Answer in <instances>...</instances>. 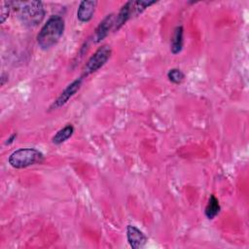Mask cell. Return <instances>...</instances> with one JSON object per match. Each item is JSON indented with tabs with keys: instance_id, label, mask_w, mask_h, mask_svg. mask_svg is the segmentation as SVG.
<instances>
[{
	"instance_id": "cell-1",
	"label": "cell",
	"mask_w": 249,
	"mask_h": 249,
	"mask_svg": "<svg viewBox=\"0 0 249 249\" xmlns=\"http://www.w3.org/2000/svg\"><path fill=\"white\" fill-rule=\"evenodd\" d=\"M11 4L21 22L28 27L38 25L44 18L45 10L41 1H11Z\"/></svg>"
},
{
	"instance_id": "cell-2",
	"label": "cell",
	"mask_w": 249,
	"mask_h": 249,
	"mask_svg": "<svg viewBox=\"0 0 249 249\" xmlns=\"http://www.w3.org/2000/svg\"><path fill=\"white\" fill-rule=\"evenodd\" d=\"M64 26V19L60 16H52L37 35L39 47L43 50H47L55 45L63 34Z\"/></svg>"
},
{
	"instance_id": "cell-3",
	"label": "cell",
	"mask_w": 249,
	"mask_h": 249,
	"mask_svg": "<svg viewBox=\"0 0 249 249\" xmlns=\"http://www.w3.org/2000/svg\"><path fill=\"white\" fill-rule=\"evenodd\" d=\"M44 159L45 157L43 153L35 148H20L13 152L8 160L12 167L20 169L36 163H41Z\"/></svg>"
},
{
	"instance_id": "cell-4",
	"label": "cell",
	"mask_w": 249,
	"mask_h": 249,
	"mask_svg": "<svg viewBox=\"0 0 249 249\" xmlns=\"http://www.w3.org/2000/svg\"><path fill=\"white\" fill-rule=\"evenodd\" d=\"M111 53H112V50L107 45H104L98 48L96 52L89 58L88 62L84 66L81 77L84 79L85 77H88L89 75L100 69L108 61V59L111 56Z\"/></svg>"
},
{
	"instance_id": "cell-5",
	"label": "cell",
	"mask_w": 249,
	"mask_h": 249,
	"mask_svg": "<svg viewBox=\"0 0 249 249\" xmlns=\"http://www.w3.org/2000/svg\"><path fill=\"white\" fill-rule=\"evenodd\" d=\"M82 82H83V78L80 77V78L74 80L71 84H69L62 90V92L58 95V97L53 101V103L51 105L50 110H55V109L60 108L63 105H65L68 102V100L80 89V88L82 86Z\"/></svg>"
},
{
	"instance_id": "cell-6",
	"label": "cell",
	"mask_w": 249,
	"mask_h": 249,
	"mask_svg": "<svg viewBox=\"0 0 249 249\" xmlns=\"http://www.w3.org/2000/svg\"><path fill=\"white\" fill-rule=\"evenodd\" d=\"M126 238L131 248L140 249L145 246L148 241V237L138 228L132 225L126 227Z\"/></svg>"
},
{
	"instance_id": "cell-7",
	"label": "cell",
	"mask_w": 249,
	"mask_h": 249,
	"mask_svg": "<svg viewBox=\"0 0 249 249\" xmlns=\"http://www.w3.org/2000/svg\"><path fill=\"white\" fill-rule=\"evenodd\" d=\"M115 20H116V16L114 14L108 15L96 27L94 34H93V41L95 43L101 42L111 30L114 29L115 26Z\"/></svg>"
},
{
	"instance_id": "cell-8",
	"label": "cell",
	"mask_w": 249,
	"mask_h": 249,
	"mask_svg": "<svg viewBox=\"0 0 249 249\" xmlns=\"http://www.w3.org/2000/svg\"><path fill=\"white\" fill-rule=\"evenodd\" d=\"M97 2L96 1H82L79 5L77 10V18L81 22H88L89 21L94 14L95 7Z\"/></svg>"
},
{
	"instance_id": "cell-9",
	"label": "cell",
	"mask_w": 249,
	"mask_h": 249,
	"mask_svg": "<svg viewBox=\"0 0 249 249\" xmlns=\"http://www.w3.org/2000/svg\"><path fill=\"white\" fill-rule=\"evenodd\" d=\"M134 16V11H133V1H128L126 2L122 9L120 10L119 14L116 16V20H115V26L113 31L119 30L130 18Z\"/></svg>"
},
{
	"instance_id": "cell-10",
	"label": "cell",
	"mask_w": 249,
	"mask_h": 249,
	"mask_svg": "<svg viewBox=\"0 0 249 249\" xmlns=\"http://www.w3.org/2000/svg\"><path fill=\"white\" fill-rule=\"evenodd\" d=\"M183 35H184V28L182 25H178L173 33L170 45V51L173 54L179 53L183 49Z\"/></svg>"
},
{
	"instance_id": "cell-11",
	"label": "cell",
	"mask_w": 249,
	"mask_h": 249,
	"mask_svg": "<svg viewBox=\"0 0 249 249\" xmlns=\"http://www.w3.org/2000/svg\"><path fill=\"white\" fill-rule=\"evenodd\" d=\"M220 210H221V206H220L219 200L217 199V197L214 195H212L209 197L207 205H206L205 210H204L206 218L209 219V220L214 219L219 214Z\"/></svg>"
},
{
	"instance_id": "cell-12",
	"label": "cell",
	"mask_w": 249,
	"mask_h": 249,
	"mask_svg": "<svg viewBox=\"0 0 249 249\" xmlns=\"http://www.w3.org/2000/svg\"><path fill=\"white\" fill-rule=\"evenodd\" d=\"M73 133H74V126L72 124H67L55 133V135L52 139V142L54 145H59L65 142L67 139H69L73 135Z\"/></svg>"
},
{
	"instance_id": "cell-13",
	"label": "cell",
	"mask_w": 249,
	"mask_h": 249,
	"mask_svg": "<svg viewBox=\"0 0 249 249\" xmlns=\"http://www.w3.org/2000/svg\"><path fill=\"white\" fill-rule=\"evenodd\" d=\"M167 78L171 83H173L175 85H178V84H181L184 81L185 74L178 68H172L168 71Z\"/></svg>"
},
{
	"instance_id": "cell-14",
	"label": "cell",
	"mask_w": 249,
	"mask_h": 249,
	"mask_svg": "<svg viewBox=\"0 0 249 249\" xmlns=\"http://www.w3.org/2000/svg\"><path fill=\"white\" fill-rule=\"evenodd\" d=\"M156 1H133L134 16L140 15L146 8L155 4Z\"/></svg>"
},
{
	"instance_id": "cell-15",
	"label": "cell",
	"mask_w": 249,
	"mask_h": 249,
	"mask_svg": "<svg viewBox=\"0 0 249 249\" xmlns=\"http://www.w3.org/2000/svg\"><path fill=\"white\" fill-rule=\"evenodd\" d=\"M12 8V4L11 1H2L1 2V16H0V21L1 23H3L9 17L10 11Z\"/></svg>"
},
{
	"instance_id": "cell-16",
	"label": "cell",
	"mask_w": 249,
	"mask_h": 249,
	"mask_svg": "<svg viewBox=\"0 0 249 249\" xmlns=\"http://www.w3.org/2000/svg\"><path fill=\"white\" fill-rule=\"evenodd\" d=\"M16 138H17V133H13V134L6 140L5 145H11V144L16 140Z\"/></svg>"
},
{
	"instance_id": "cell-17",
	"label": "cell",
	"mask_w": 249,
	"mask_h": 249,
	"mask_svg": "<svg viewBox=\"0 0 249 249\" xmlns=\"http://www.w3.org/2000/svg\"><path fill=\"white\" fill-rule=\"evenodd\" d=\"M6 81H8V75H6L5 73H3L1 75V86H4Z\"/></svg>"
}]
</instances>
